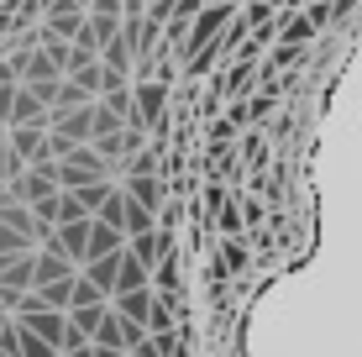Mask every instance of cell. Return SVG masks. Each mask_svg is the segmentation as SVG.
Returning <instances> with one entry per match:
<instances>
[{
	"mask_svg": "<svg viewBox=\"0 0 362 357\" xmlns=\"http://www.w3.org/2000/svg\"><path fill=\"white\" fill-rule=\"evenodd\" d=\"M47 131L69 137L74 147L95 142V100H84V105H58L53 116H47Z\"/></svg>",
	"mask_w": 362,
	"mask_h": 357,
	"instance_id": "cell-2",
	"label": "cell"
},
{
	"mask_svg": "<svg viewBox=\"0 0 362 357\" xmlns=\"http://www.w3.org/2000/svg\"><path fill=\"white\" fill-rule=\"evenodd\" d=\"M95 347H105V352H121V357H127V341H121V315L116 310H105V321H100L95 326Z\"/></svg>",
	"mask_w": 362,
	"mask_h": 357,
	"instance_id": "cell-14",
	"label": "cell"
},
{
	"mask_svg": "<svg viewBox=\"0 0 362 357\" xmlns=\"http://www.w3.org/2000/svg\"><path fill=\"white\" fill-rule=\"evenodd\" d=\"M79 268L69 263L58 247H37V263H32V289H47V284H58V279H74Z\"/></svg>",
	"mask_w": 362,
	"mask_h": 357,
	"instance_id": "cell-4",
	"label": "cell"
},
{
	"mask_svg": "<svg viewBox=\"0 0 362 357\" xmlns=\"http://www.w3.org/2000/svg\"><path fill=\"white\" fill-rule=\"evenodd\" d=\"M221 121H231V127L242 131V127H247V100H231V105H226V116H221Z\"/></svg>",
	"mask_w": 362,
	"mask_h": 357,
	"instance_id": "cell-26",
	"label": "cell"
},
{
	"mask_svg": "<svg viewBox=\"0 0 362 357\" xmlns=\"http://www.w3.org/2000/svg\"><path fill=\"white\" fill-rule=\"evenodd\" d=\"M127 252V237H121L116 226H100V221H90V257L84 263H100V257H121Z\"/></svg>",
	"mask_w": 362,
	"mask_h": 357,
	"instance_id": "cell-9",
	"label": "cell"
},
{
	"mask_svg": "<svg viewBox=\"0 0 362 357\" xmlns=\"http://www.w3.org/2000/svg\"><path fill=\"white\" fill-rule=\"evenodd\" d=\"M236 211H242V226H263V200L257 194H236Z\"/></svg>",
	"mask_w": 362,
	"mask_h": 357,
	"instance_id": "cell-24",
	"label": "cell"
},
{
	"mask_svg": "<svg viewBox=\"0 0 362 357\" xmlns=\"http://www.w3.org/2000/svg\"><path fill=\"white\" fill-rule=\"evenodd\" d=\"M79 274L90 279V284H95L100 294H105V300H110V294H116V257H100V263H84Z\"/></svg>",
	"mask_w": 362,
	"mask_h": 357,
	"instance_id": "cell-15",
	"label": "cell"
},
{
	"mask_svg": "<svg viewBox=\"0 0 362 357\" xmlns=\"http://www.w3.org/2000/svg\"><path fill=\"white\" fill-rule=\"evenodd\" d=\"M136 289H153V268H142L132 252L116 257V294H136ZM110 294V300H116Z\"/></svg>",
	"mask_w": 362,
	"mask_h": 357,
	"instance_id": "cell-7",
	"label": "cell"
},
{
	"mask_svg": "<svg viewBox=\"0 0 362 357\" xmlns=\"http://www.w3.org/2000/svg\"><path fill=\"white\" fill-rule=\"evenodd\" d=\"M121 121H116V110H110L105 100H95V142H105V137H121Z\"/></svg>",
	"mask_w": 362,
	"mask_h": 357,
	"instance_id": "cell-19",
	"label": "cell"
},
{
	"mask_svg": "<svg viewBox=\"0 0 362 357\" xmlns=\"http://www.w3.org/2000/svg\"><path fill=\"white\" fill-rule=\"evenodd\" d=\"M64 79H69V84H79V90L95 100V95L105 90V64H100V58H90V64H74V69L64 74Z\"/></svg>",
	"mask_w": 362,
	"mask_h": 357,
	"instance_id": "cell-13",
	"label": "cell"
},
{
	"mask_svg": "<svg viewBox=\"0 0 362 357\" xmlns=\"http://www.w3.org/2000/svg\"><path fill=\"white\" fill-rule=\"evenodd\" d=\"M121 189H127V200H136L142 211H163L168 205V184H163V174H153V179H121Z\"/></svg>",
	"mask_w": 362,
	"mask_h": 357,
	"instance_id": "cell-5",
	"label": "cell"
},
{
	"mask_svg": "<svg viewBox=\"0 0 362 357\" xmlns=\"http://www.w3.org/2000/svg\"><path fill=\"white\" fill-rule=\"evenodd\" d=\"M132 100H136V127H142V131H153L158 121H168V84L132 79Z\"/></svg>",
	"mask_w": 362,
	"mask_h": 357,
	"instance_id": "cell-3",
	"label": "cell"
},
{
	"mask_svg": "<svg viewBox=\"0 0 362 357\" xmlns=\"http://www.w3.org/2000/svg\"><path fill=\"white\" fill-rule=\"evenodd\" d=\"M153 289H158V294H179V263H173V252L153 268Z\"/></svg>",
	"mask_w": 362,
	"mask_h": 357,
	"instance_id": "cell-22",
	"label": "cell"
},
{
	"mask_svg": "<svg viewBox=\"0 0 362 357\" xmlns=\"http://www.w3.org/2000/svg\"><path fill=\"white\" fill-rule=\"evenodd\" d=\"M84 305H110V300H105V294H100L84 274H74V310H84Z\"/></svg>",
	"mask_w": 362,
	"mask_h": 357,
	"instance_id": "cell-23",
	"label": "cell"
},
{
	"mask_svg": "<svg viewBox=\"0 0 362 357\" xmlns=\"http://www.w3.org/2000/svg\"><path fill=\"white\" fill-rule=\"evenodd\" d=\"M153 174H163V147H153V142L121 163V179H153Z\"/></svg>",
	"mask_w": 362,
	"mask_h": 357,
	"instance_id": "cell-12",
	"label": "cell"
},
{
	"mask_svg": "<svg viewBox=\"0 0 362 357\" xmlns=\"http://www.w3.org/2000/svg\"><path fill=\"white\" fill-rule=\"evenodd\" d=\"M315 21H310L305 16V11H284V16H279V42H289V47H310V42H315Z\"/></svg>",
	"mask_w": 362,
	"mask_h": 357,
	"instance_id": "cell-8",
	"label": "cell"
},
{
	"mask_svg": "<svg viewBox=\"0 0 362 357\" xmlns=\"http://www.w3.org/2000/svg\"><path fill=\"white\" fill-rule=\"evenodd\" d=\"M127 0H90V16H121Z\"/></svg>",
	"mask_w": 362,
	"mask_h": 357,
	"instance_id": "cell-27",
	"label": "cell"
},
{
	"mask_svg": "<svg viewBox=\"0 0 362 357\" xmlns=\"http://www.w3.org/2000/svg\"><path fill=\"white\" fill-rule=\"evenodd\" d=\"M236 158H242V163H247V174H268V137H263V131H257V127H247V137L242 142H236Z\"/></svg>",
	"mask_w": 362,
	"mask_h": 357,
	"instance_id": "cell-11",
	"label": "cell"
},
{
	"mask_svg": "<svg viewBox=\"0 0 362 357\" xmlns=\"http://www.w3.org/2000/svg\"><path fill=\"white\" fill-rule=\"evenodd\" d=\"M216 231H221V237H242V231H247V226H242V211H236V194L216 211Z\"/></svg>",
	"mask_w": 362,
	"mask_h": 357,
	"instance_id": "cell-21",
	"label": "cell"
},
{
	"mask_svg": "<svg viewBox=\"0 0 362 357\" xmlns=\"http://www.w3.org/2000/svg\"><path fill=\"white\" fill-rule=\"evenodd\" d=\"M273 105H279V90H257L252 100H247V127H263L273 116Z\"/></svg>",
	"mask_w": 362,
	"mask_h": 357,
	"instance_id": "cell-18",
	"label": "cell"
},
{
	"mask_svg": "<svg viewBox=\"0 0 362 357\" xmlns=\"http://www.w3.org/2000/svg\"><path fill=\"white\" fill-rule=\"evenodd\" d=\"M95 179H110V163L95 153V142H84L69 158H58V189H84Z\"/></svg>",
	"mask_w": 362,
	"mask_h": 357,
	"instance_id": "cell-1",
	"label": "cell"
},
{
	"mask_svg": "<svg viewBox=\"0 0 362 357\" xmlns=\"http://www.w3.org/2000/svg\"><path fill=\"white\" fill-rule=\"evenodd\" d=\"M221 268H226V274H247V268H252V252H247L242 237H226V247H221Z\"/></svg>",
	"mask_w": 362,
	"mask_h": 357,
	"instance_id": "cell-16",
	"label": "cell"
},
{
	"mask_svg": "<svg viewBox=\"0 0 362 357\" xmlns=\"http://www.w3.org/2000/svg\"><path fill=\"white\" fill-rule=\"evenodd\" d=\"M105 310H110V305H84V310H69V326L84 331V336H95V326L105 321Z\"/></svg>",
	"mask_w": 362,
	"mask_h": 357,
	"instance_id": "cell-20",
	"label": "cell"
},
{
	"mask_svg": "<svg viewBox=\"0 0 362 357\" xmlns=\"http://www.w3.org/2000/svg\"><path fill=\"white\" fill-rule=\"evenodd\" d=\"M299 6H315V0H299Z\"/></svg>",
	"mask_w": 362,
	"mask_h": 357,
	"instance_id": "cell-28",
	"label": "cell"
},
{
	"mask_svg": "<svg viewBox=\"0 0 362 357\" xmlns=\"http://www.w3.org/2000/svg\"><path fill=\"white\" fill-rule=\"evenodd\" d=\"M121 216H127V189L116 184V189L105 194V205L95 211V221H100V226H116V231H121Z\"/></svg>",
	"mask_w": 362,
	"mask_h": 357,
	"instance_id": "cell-17",
	"label": "cell"
},
{
	"mask_svg": "<svg viewBox=\"0 0 362 357\" xmlns=\"http://www.w3.org/2000/svg\"><path fill=\"white\" fill-rule=\"evenodd\" d=\"M226 200H231V189H226V184H205V211H210V216H216Z\"/></svg>",
	"mask_w": 362,
	"mask_h": 357,
	"instance_id": "cell-25",
	"label": "cell"
},
{
	"mask_svg": "<svg viewBox=\"0 0 362 357\" xmlns=\"http://www.w3.org/2000/svg\"><path fill=\"white\" fill-rule=\"evenodd\" d=\"M153 300H158L153 289H136V294H116V300H110V310H116L121 321H132V326H147V315H153Z\"/></svg>",
	"mask_w": 362,
	"mask_h": 357,
	"instance_id": "cell-10",
	"label": "cell"
},
{
	"mask_svg": "<svg viewBox=\"0 0 362 357\" xmlns=\"http://www.w3.org/2000/svg\"><path fill=\"white\" fill-rule=\"evenodd\" d=\"M127 252H132L142 268H158V263H163V257L173 252V242H168V231H142V237H132V242H127Z\"/></svg>",
	"mask_w": 362,
	"mask_h": 357,
	"instance_id": "cell-6",
	"label": "cell"
}]
</instances>
